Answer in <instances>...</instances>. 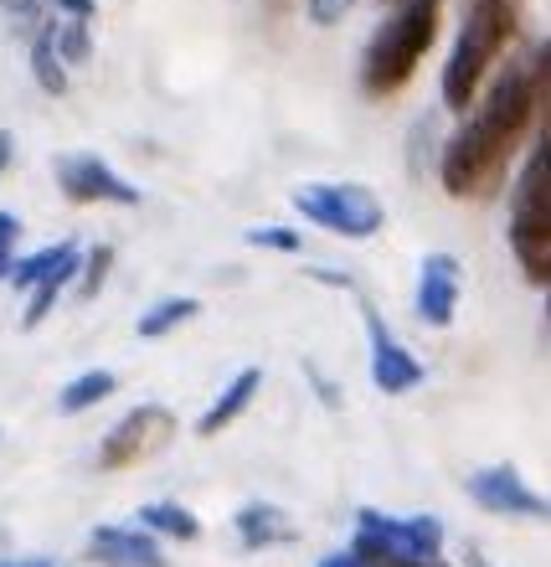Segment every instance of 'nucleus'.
<instances>
[{
  "label": "nucleus",
  "mask_w": 551,
  "mask_h": 567,
  "mask_svg": "<svg viewBox=\"0 0 551 567\" xmlns=\"http://www.w3.org/2000/svg\"><path fill=\"white\" fill-rule=\"evenodd\" d=\"M248 248H269V254H299L304 238H299L294 227H253L248 233Z\"/></svg>",
  "instance_id": "obj_22"
},
{
  "label": "nucleus",
  "mask_w": 551,
  "mask_h": 567,
  "mask_svg": "<svg viewBox=\"0 0 551 567\" xmlns=\"http://www.w3.org/2000/svg\"><path fill=\"white\" fill-rule=\"evenodd\" d=\"M0 567H62V563H52V557H27V563H0Z\"/></svg>",
  "instance_id": "obj_28"
},
{
  "label": "nucleus",
  "mask_w": 551,
  "mask_h": 567,
  "mask_svg": "<svg viewBox=\"0 0 551 567\" xmlns=\"http://www.w3.org/2000/svg\"><path fill=\"white\" fill-rule=\"evenodd\" d=\"M42 11L67 16V21H93V16H98V0H42Z\"/></svg>",
  "instance_id": "obj_24"
},
{
  "label": "nucleus",
  "mask_w": 551,
  "mask_h": 567,
  "mask_svg": "<svg viewBox=\"0 0 551 567\" xmlns=\"http://www.w3.org/2000/svg\"><path fill=\"white\" fill-rule=\"evenodd\" d=\"M170 433H176V413H170V408H160V403L129 408V413L104 433L98 464H104V470H124V464H135V460H149V454H160V449L170 444Z\"/></svg>",
  "instance_id": "obj_8"
},
{
  "label": "nucleus",
  "mask_w": 551,
  "mask_h": 567,
  "mask_svg": "<svg viewBox=\"0 0 551 567\" xmlns=\"http://www.w3.org/2000/svg\"><path fill=\"white\" fill-rule=\"evenodd\" d=\"M15 243H21V217H15V212H0V279H6L15 264Z\"/></svg>",
  "instance_id": "obj_23"
},
{
  "label": "nucleus",
  "mask_w": 551,
  "mask_h": 567,
  "mask_svg": "<svg viewBox=\"0 0 551 567\" xmlns=\"http://www.w3.org/2000/svg\"><path fill=\"white\" fill-rule=\"evenodd\" d=\"M547 58L551 47L537 42L521 62H510L506 73L490 83L485 104L448 135L444 155H438V176H444L448 196H479L506 171L510 150L521 145V135L537 120V109H547Z\"/></svg>",
  "instance_id": "obj_1"
},
{
  "label": "nucleus",
  "mask_w": 551,
  "mask_h": 567,
  "mask_svg": "<svg viewBox=\"0 0 551 567\" xmlns=\"http://www.w3.org/2000/svg\"><path fill=\"white\" fill-rule=\"evenodd\" d=\"M31 78H37V89H46L52 99L67 93V62L58 58V37H52V11L31 27Z\"/></svg>",
  "instance_id": "obj_15"
},
{
  "label": "nucleus",
  "mask_w": 551,
  "mask_h": 567,
  "mask_svg": "<svg viewBox=\"0 0 551 567\" xmlns=\"http://www.w3.org/2000/svg\"><path fill=\"white\" fill-rule=\"evenodd\" d=\"M67 254H77V243H73V238H62V243H52V248H37V254L15 258L11 274H6V284H15V289H27L31 279H42V274L52 269V264H62Z\"/></svg>",
  "instance_id": "obj_20"
},
{
  "label": "nucleus",
  "mask_w": 551,
  "mask_h": 567,
  "mask_svg": "<svg viewBox=\"0 0 551 567\" xmlns=\"http://www.w3.org/2000/svg\"><path fill=\"white\" fill-rule=\"evenodd\" d=\"M258 388H263V367H242V372L232 377L222 392H217V403L196 419V433H207V439H211V433H222L227 423H238L242 413H248V403L258 398Z\"/></svg>",
  "instance_id": "obj_14"
},
{
  "label": "nucleus",
  "mask_w": 551,
  "mask_h": 567,
  "mask_svg": "<svg viewBox=\"0 0 551 567\" xmlns=\"http://www.w3.org/2000/svg\"><path fill=\"white\" fill-rule=\"evenodd\" d=\"M114 388H119V377L104 372V367H93V372H77L73 382L58 392V413H89V408L108 403V398H114Z\"/></svg>",
  "instance_id": "obj_17"
},
{
  "label": "nucleus",
  "mask_w": 551,
  "mask_h": 567,
  "mask_svg": "<svg viewBox=\"0 0 551 567\" xmlns=\"http://www.w3.org/2000/svg\"><path fill=\"white\" fill-rule=\"evenodd\" d=\"M516 37V0H475L464 16L454 52L444 62V104L459 114L479 99L485 78H490L495 58L506 52V42Z\"/></svg>",
  "instance_id": "obj_3"
},
{
  "label": "nucleus",
  "mask_w": 551,
  "mask_h": 567,
  "mask_svg": "<svg viewBox=\"0 0 551 567\" xmlns=\"http://www.w3.org/2000/svg\"><path fill=\"white\" fill-rule=\"evenodd\" d=\"M52 176H58V192L77 207H139V186L135 181H124L104 155H93V150H73V155H58L52 161Z\"/></svg>",
  "instance_id": "obj_7"
},
{
  "label": "nucleus",
  "mask_w": 551,
  "mask_h": 567,
  "mask_svg": "<svg viewBox=\"0 0 551 567\" xmlns=\"http://www.w3.org/2000/svg\"><path fill=\"white\" fill-rule=\"evenodd\" d=\"M89 563L93 567H165V553L155 532L145 526H98L89 537Z\"/></svg>",
  "instance_id": "obj_12"
},
{
  "label": "nucleus",
  "mask_w": 551,
  "mask_h": 567,
  "mask_svg": "<svg viewBox=\"0 0 551 567\" xmlns=\"http://www.w3.org/2000/svg\"><path fill=\"white\" fill-rule=\"evenodd\" d=\"M361 557L376 567H448L444 563V522L438 516H387V511H356V537Z\"/></svg>",
  "instance_id": "obj_5"
},
{
  "label": "nucleus",
  "mask_w": 551,
  "mask_h": 567,
  "mask_svg": "<svg viewBox=\"0 0 551 567\" xmlns=\"http://www.w3.org/2000/svg\"><path fill=\"white\" fill-rule=\"evenodd\" d=\"M77 258H83V254H67L62 264H52V269L42 274V279H31V284H27V295H31V299H27V310H21V330H37V326L46 320V315H52L58 295L67 289V284H73Z\"/></svg>",
  "instance_id": "obj_16"
},
{
  "label": "nucleus",
  "mask_w": 551,
  "mask_h": 567,
  "mask_svg": "<svg viewBox=\"0 0 551 567\" xmlns=\"http://www.w3.org/2000/svg\"><path fill=\"white\" fill-rule=\"evenodd\" d=\"M510 248L521 258V274L547 289L551 279V140L541 130L537 150L526 155L516 196H510Z\"/></svg>",
  "instance_id": "obj_4"
},
{
  "label": "nucleus",
  "mask_w": 551,
  "mask_h": 567,
  "mask_svg": "<svg viewBox=\"0 0 551 567\" xmlns=\"http://www.w3.org/2000/svg\"><path fill=\"white\" fill-rule=\"evenodd\" d=\"M294 212L304 223L325 227L335 238H351V243H366L382 233L387 223V207L382 196L356 186V181H314V186H299L294 192Z\"/></svg>",
  "instance_id": "obj_6"
},
{
  "label": "nucleus",
  "mask_w": 551,
  "mask_h": 567,
  "mask_svg": "<svg viewBox=\"0 0 551 567\" xmlns=\"http://www.w3.org/2000/svg\"><path fill=\"white\" fill-rule=\"evenodd\" d=\"M351 6L356 0H310V21L314 27H335L341 16H351Z\"/></svg>",
  "instance_id": "obj_25"
},
{
  "label": "nucleus",
  "mask_w": 551,
  "mask_h": 567,
  "mask_svg": "<svg viewBox=\"0 0 551 567\" xmlns=\"http://www.w3.org/2000/svg\"><path fill=\"white\" fill-rule=\"evenodd\" d=\"M438 16H444V0H392V16L372 31L366 58H361L366 99H392L397 89H407L417 62L438 42Z\"/></svg>",
  "instance_id": "obj_2"
},
{
  "label": "nucleus",
  "mask_w": 551,
  "mask_h": 567,
  "mask_svg": "<svg viewBox=\"0 0 551 567\" xmlns=\"http://www.w3.org/2000/svg\"><path fill=\"white\" fill-rule=\"evenodd\" d=\"M139 526H145V532H160V537H170V542L201 537V522H196L180 501H149V506H139Z\"/></svg>",
  "instance_id": "obj_19"
},
{
  "label": "nucleus",
  "mask_w": 551,
  "mask_h": 567,
  "mask_svg": "<svg viewBox=\"0 0 551 567\" xmlns=\"http://www.w3.org/2000/svg\"><path fill=\"white\" fill-rule=\"evenodd\" d=\"M77 269H83V279H77V295H83V299H93V295H98V289H104L108 269H114V248H108V243H98V248H93V254H89V264L77 258Z\"/></svg>",
  "instance_id": "obj_21"
},
{
  "label": "nucleus",
  "mask_w": 551,
  "mask_h": 567,
  "mask_svg": "<svg viewBox=\"0 0 551 567\" xmlns=\"http://www.w3.org/2000/svg\"><path fill=\"white\" fill-rule=\"evenodd\" d=\"M361 315H366V341H372V382L382 398H403V392H413L423 377H428V367L407 351L397 336H392V326L376 315V305H366L361 299Z\"/></svg>",
  "instance_id": "obj_9"
},
{
  "label": "nucleus",
  "mask_w": 551,
  "mask_h": 567,
  "mask_svg": "<svg viewBox=\"0 0 551 567\" xmlns=\"http://www.w3.org/2000/svg\"><path fill=\"white\" fill-rule=\"evenodd\" d=\"M459 289H464V269L454 254H428L417 264V299L413 310L423 326L448 330L454 315H459Z\"/></svg>",
  "instance_id": "obj_11"
},
{
  "label": "nucleus",
  "mask_w": 551,
  "mask_h": 567,
  "mask_svg": "<svg viewBox=\"0 0 551 567\" xmlns=\"http://www.w3.org/2000/svg\"><path fill=\"white\" fill-rule=\"evenodd\" d=\"M232 532H238V542L248 553H269V547H283V542L299 537V526L289 522L279 506H269V501H248V506L232 516Z\"/></svg>",
  "instance_id": "obj_13"
},
{
  "label": "nucleus",
  "mask_w": 551,
  "mask_h": 567,
  "mask_svg": "<svg viewBox=\"0 0 551 567\" xmlns=\"http://www.w3.org/2000/svg\"><path fill=\"white\" fill-rule=\"evenodd\" d=\"M201 315V299L196 295H170V299H155L145 315H139V336L145 341H160V336H170V330H180L186 320H196Z\"/></svg>",
  "instance_id": "obj_18"
},
{
  "label": "nucleus",
  "mask_w": 551,
  "mask_h": 567,
  "mask_svg": "<svg viewBox=\"0 0 551 567\" xmlns=\"http://www.w3.org/2000/svg\"><path fill=\"white\" fill-rule=\"evenodd\" d=\"M314 567H376V563H372V557H361L356 547H345V553H325Z\"/></svg>",
  "instance_id": "obj_26"
},
{
  "label": "nucleus",
  "mask_w": 551,
  "mask_h": 567,
  "mask_svg": "<svg viewBox=\"0 0 551 567\" xmlns=\"http://www.w3.org/2000/svg\"><path fill=\"white\" fill-rule=\"evenodd\" d=\"M11 161H15V135L11 130H0V176L11 171Z\"/></svg>",
  "instance_id": "obj_27"
},
{
  "label": "nucleus",
  "mask_w": 551,
  "mask_h": 567,
  "mask_svg": "<svg viewBox=\"0 0 551 567\" xmlns=\"http://www.w3.org/2000/svg\"><path fill=\"white\" fill-rule=\"evenodd\" d=\"M469 501L490 516H526V522H547V495H537L521 480L516 464H490V470H475L469 475Z\"/></svg>",
  "instance_id": "obj_10"
}]
</instances>
